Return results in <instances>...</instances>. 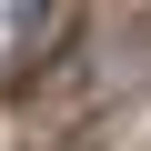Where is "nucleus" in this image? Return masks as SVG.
Segmentation results:
<instances>
[{
	"instance_id": "f03ea898",
	"label": "nucleus",
	"mask_w": 151,
	"mask_h": 151,
	"mask_svg": "<svg viewBox=\"0 0 151 151\" xmlns=\"http://www.w3.org/2000/svg\"><path fill=\"white\" fill-rule=\"evenodd\" d=\"M10 40L20 50H50V0H10Z\"/></svg>"
},
{
	"instance_id": "f257e3e1",
	"label": "nucleus",
	"mask_w": 151,
	"mask_h": 151,
	"mask_svg": "<svg viewBox=\"0 0 151 151\" xmlns=\"http://www.w3.org/2000/svg\"><path fill=\"white\" fill-rule=\"evenodd\" d=\"M141 81H151V20H111V40L91 50V111L131 101Z\"/></svg>"
}]
</instances>
